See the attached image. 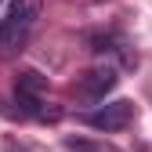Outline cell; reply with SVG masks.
<instances>
[{"label":"cell","mask_w":152,"mask_h":152,"mask_svg":"<svg viewBox=\"0 0 152 152\" xmlns=\"http://www.w3.org/2000/svg\"><path fill=\"white\" fill-rule=\"evenodd\" d=\"M40 18V0H15L0 22V51H18Z\"/></svg>","instance_id":"1"},{"label":"cell","mask_w":152,"mask_h":152,"mask_svg":"<svg viewBox=\"0 0 152 152\" xmlns=\"http://www.w3.org/2000/svg\"><path fill=\"white\" fill-rule=\"evenodd\" d=\"M83 123L94 127V130H105V134L123 130V127L134 123V102H123V98H120V102H105V105H98L94 112H87Z\"/></svg>","instance_id":"2"},{"label":"cell","mask_w":152,"mask_h":152,"mask_svg":"<svg viewBox=\"0 0 152 152\" xmlns=\"http://www.w3.org/2000/svg\"><path fill=\"white\" fill-rule=\"evenodd\" d=\"M120 83V72L112 69V65H98V69H87L83 76H76V98H83V102H105V94Z\"/></svg>","instance_id":"3"},{"label":"cell","mask_w":152,"mask_h":152,"mask_svg":"<svg viewBox=\"0 0 152 152\" xmlns=\"http://www.w3.org/2000/svg\"><path fill=\"white\" fill-rule=\"evenodd\" d=\"M47 91V76H40L36 69H26L15 76V94H29V98H40Z\"/></svg>","instance_id":"4"},{"label":"cell","mask_w":152,"mask_h":152,"mask_svg":"<svg viewBox=\"0 0 152 152\" xmlns=\"http://www.w3.org/2000/svg\"><path fill=\"white\" fill-rule=\"evenodd\" d=\"M62 148L65 152H120L112 141H102V138H65Z\"/></svg>","instance_id":"5"}]
</instances>
